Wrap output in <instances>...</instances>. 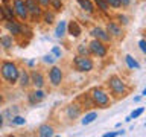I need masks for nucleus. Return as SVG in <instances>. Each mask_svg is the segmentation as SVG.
Returning a JSON list of instances; mask_svg holds the SVG:
<instances>
[{
    "label": "nucleus",
    "mask_w": 146,
    "mask_h": 137,
    "mask_svg": "<svg viewBox=\"0 0 146 137\" xmlns=\"http://www.w3.org/2000/svg\"><path fill=\"white\" fill-rule=\"evenodd\" d=\"M2 75H3V78L6 79L9 84H15L17 82V79H18V68L15 67V64H12V63H9V61H6V63H3L2 64Z\"/></svg>",
    "instance_id": "1"
},
{
    "label": "nucleus",
    "mask_w": 146,
    "mask_h": 137,
    "mask_svg": "<svg viewBox=\"0 0 146 137\" xmlns=\"http://www.w3.org/2000/svg\"><path fill=\"white\" fill-rule=\"evenodd\" d=\"M91 98H93L94 100V104H98L99 107H108V102H110V99H108V94L105 93L104 90H100V88H94L93 91H91Z\"/></svg>",
    "instance_id": "2"
},
{
    "label": "nucleus",
    "mask_w": 146,
    "mask_h": 137,
    "mask_svg": "<svg viewBox=\"0 0 146 137\" xmlns=\"http://www.w3.org/2000/svg\"><path fill=\"white\" fill-rule=\"evenodd\" d=\"M75 67L79 72H90L93 68V63L87 57H78V58H75Z\"/></svg>",
    "instance_id": "3"
},
{
    "label": "nucleus",
    "mask_w": 146,
    "mask_h": 137,
    "mask_svg": "<svg viewBox=\"0 0 146 137\" xmlns=\"http://www.w3.org/2000/svg\"><path fill=\"white\" fill-rule=\"evenodd\" d=\"M108 84H110V88H111L116 94H122L123 91H125V84H123V81L120 79V78H117V76L110 78Z\"/></svg>",
    "instance_id": "4"
},
{
    "label": "nucleus",
    "mask_w": 146,
    "mask_h": 137,
    "mask_svg": "<svg viewBox=\"0 0 146 137\" xmlns=\"http://www.w3.org/2000/svg\"><path fill=\"white\" fill-rule=\"evenodd\" d=\"M90 50H91V53L98 55V57H105V55H107V47H105L99 40L91 41L90 43Z\"/></svg>",
    "instance_id": "5"
},
{
    "label": "nucleus",
    "mask_w": 146,
    "mask_h": 137,
    "mask_svg": "<svg viewBox=\"0 0 146 137\" xmlns=\"http://www.w3.org/2000/svg\"><path fill=\"white\" fill-rule=\"evenodd\" d=\"M14 9H15V14L21 20H25L27 17V9H26V5L23 0H14Z\"/></svg>",
    "instance_id": "6"
},
{
    "label": "nucleus",
    "mask_w": 146,
    "mask_h": 137,
    "mask_svg": "<svg viewBox=\"0 0 146 137\" xmlns=\"http://www.w3.org/2000/svg\"><path fill=\"white\" fill-rule=\"evenodd\" d=\"M49 78H50V82L53 85H59L62 81V72L59 67H52V70L49 73Z\"/></svg>",
    "instance_id": "7"
},
{
    "label": "nucleus",
    "mask_w": 146,
    "mask_h": 137,
    "mask_svg": "<svg viewBox=\"0 0 146 137\" xmlns=\"http://www.w3.org/2000/svg\"><path fill=\"white\" fill-rule=\"evenodd\" d=\"M25 5H26V9H27V12H31L34 17H38L40 14H41V9H40V6L35 3V0H26L25 2Z\"/></svg>",
    "instance_id": "8"
},
{
    "label": "nucleus",
    "mask_w": 146,
    "mask_h": 137,
    "mask_svg": "<svg viewBox=\"0 0 146 137\" xmlns=\"http://www.w3.org/2000/svg\"><path fill=\"white\" fill-rule=\"evenodd\" d=\"M81 114V108H79V105H76V104H73L70 105V107L67 108V116L70 117V119H76L78 116Z\"/></svg>",
    "instance_id": "9"
},
{
    "label": "nucleus",
    "mask_w": 146,
    "mask_h": 137,
    "mask_svg": "<svg viewBox=\"0 0 146 137\" xmlns=\"http://www.w3.org/2000/svg\"><path fill=\"white\" fill-rule=\"evenodd\" d=\"M44 93L41 90H36V91H34V93H31V96H29V100H31V104H38V102H41V100L44 99Z\"/></svg>",
    "instance_id": "10"
},
{
    "label": "nucleus",
    "mask_w": 146,
    "mask_h": 137,
    "mask_svg": "<svg viewBox=\"0 0 146 137\" xmlns=\"http://www.w3.org/2000/svg\"><path fill=\"white\" fill-rule=\"evenodd\" d=\"M91 35L96 37V38H99V40H102V41H108V40H110V35L105 34V32L100 29V27H94V29L91 31Z\"/></svg>",
    "instance_id": "11"
},
{
    "label": "nucleus",
    "mask_w": 146,
    "mask_h": 137,
    "mask_svg": "<svg viewBox=\"0 0 146 137\" xmlns=\"http://www.w3.org/2000/svg\"><path fill=\"white\" fill-rule=\"evenodd\" d=\"M31 78H32V82L35 84V87H38V88H41V87H43L44 79H43V75H41V73H38V72H32Z\"/></svg>",
    "instance_id": "12"
},
{
    "label": "nucleus",
    "mask_w": 146,
    "mask_h": 137,
    "mask_svg": "<svg viewBox=\"0 0 146 137\" xmlns=\"http://www.w3.org/2000/svg\"><path fill=\"white\" fill-rule=\"evenodd\" d=\"M38 134L41 137H49V136H53V128L49 126V125H41L38 128Z\"/></svg>",
    "instance_id": "13"
},
{
    "label": "nucleus",
    "mask_w": 146,
    "mask_h": 137,
    "mask_svg": "<svg viewBox=\"0 0 146 137\" xmlns=\"http://www.w3.org/2000/svg\"><path fill=\"white\" fill-rule=\"evenodd\" d=\"M107 31H108V34H111V35H114V37H120V35H122L120 27H119L116 23H108Z\"/></svg>",
    "instance_id": "14"
},
{
    "label": "nucleus",
    "mask_w": 146,
    "mask_h": 137,
    "mask_svg": "<svg viewBox=\"0 0 146 137\" xmlns=\"http://www.w3.org/2000/svg\"><path fill=\"white\" fill-rule=\"evenodd\" d=\"M68 34H70L72 37H79L81 27L76 21H70V25H68Z\"/></svg>",
    "instance_id": "15"
},
{
    "label": "nucleus",
    "mask_w": 146,
    "mask_h": 137,
    "mask_svg": "<svg viewBox=\"0 0 146 137\" xmlns=\"http://www.w3.org/2000/svg\"><path fill=\"white\" fill-rule=\"evenodd\" d=\"M8 31L11 32V34H14V35H18V34H21V26L12 20V21L8 23Z\"/></svg>",
    "instance_id": "16"
},
{
    "label": "nucleus",
    "mask_w": 146,
    "mask_h": 137,
    "mask_svg": "<svg viewBox=\"0 0 146 137\" xmlns=\"http://www.w3.org/2000/svg\"><path fill=\"white\" fill-rule=\"evenodd\" d=\"M0 11H2L3 17L6 18V20H9V21L14 20V11H12V8H9V6H2V8H0Z\"/></svg>",
    "instance_id": "17"
},
{
    "label": "nucleus",
    "mask_w": 146,
    "mask_h": 137,
    "mask_svg": "<svg viewBox=\"0 0 146 137\" xmlns=\"http://www.w3.org/2000/svg\"><path fill=\"white\" fill-rule=\"evenodd\" d=\"M66 21H59L58 23V26H56V31H55V37H58V38H61V37L66 34Z\"/></svg>",
    "instance_id": "18"
},
{
    "label": "nucleus",
    "mask_w": 146,
    "mask_h": 137,
    "mask_svg": "<svg viewBox=\"0 0 146 137\" xmlns=\"http://www.w3.org/2000/svg\"><path fill=\"white\" fill-rule=\"evenodd\" d=\"M18 78H20V84L23 87H27L31 84V81H29V75H27L26 72H21V73H18Z\"/></svg>",
    "instance_id": "19"
},
{
    "label": "nucleus",
    "mask_w": 146,
    "mask_h": 137,
    "mask_svg": "<svg viewBox=\"0 0 146 137\" xmlns=\"http://www.w3.org/2000/svg\"><path fill=\"white\" fill-rule=\"evenodd\" d=\"M78 3L82 6V9H85L87 12H93V5L88 0H78Z\"/></svg>",
    "instance_id": "20"
},
{
    "label": "nucleus",
    "mask_w": 146,
    "mask_h": 137,
    "mask_svg": "<svg viewBox=\"0 0 146 137\" xmlns=\"http://www.w3.org/2000/svg\"><path fill=\"white\" fill-rule=\"evenodd\" d=\"M96 117H98V113H94V111L93 113H88L84 119H82V125H88V123H91Z\"/></svg>",
    "instance_id": "21"
},
{
    "label": "nucleus",
    "mask_w": 146,
    "mask_h": 137,
    "mask_svg": "<svg viewBox=\"0 0 146 137\" xmlns=\"http://www.w3.org/2000/svg\"><path fill=\"white\" fill-rule=\"evenodd\" d=\"M0 44H2L5 49H9L12 46V38L11 37H0Z\"/></svg>",
    "instance_id": "22"
},
{
    "label": "nucleus",
    "mask_w": 146,
    "mask_h": 137,
    "mask_svg": "<svg viewBox=\"0 0 146 137\" xmlns=\"http://www.w3.org/2000/svg\"><path fill=\"white\" fill-rule=\"evenodd\" d=\"M125 59H126V64H128V67H131V68H139V67H140V66H139V63H137V61H134L131 55H126V57H125Z\"/></svg>",
    "instance_id": "23"
},
{
    "label": "nucleus",
    "mask_w": 146,
    "mask_h": 137,
    "mask_svg": "<svg viewBox=\"0 0 146 137\" xmlns=\"http://www.w3.org/2000/svg\"><path fill=\"white\" fill-rule=\"evenodd\" d=\"M94 2H96V5L99 6V9H102L104 12L108 11V5H107V2H105V0H94Z\"/></svg>",
    "instance_id": "24"
},
{
    "label": "nucleus",
    "mask_w": 146,
    "mask_h": 137,
    "mask_svg": "<svg viewBox=\"0 0 146 137\" xmlns=\"http://www.w3.org/2000/svg\"><path fill=\"white\" fill-rule=\"evenodd\" d=\"M105 2H107V5H110V6H113V8H120L122 6L120 0H105Z\"/></svg>",
    "instance_id": "25"
},
{
    "label": "nucleus",
    "mask_w": 146,
    "mask_h": 137,
    "mask_svg": "<svg viewBox=\"0 0 146 137\" xmlns=\"http://www.w3.org/2000/svg\"><path fill=\"white\" fill-rule=\"evenodd\" d=\"M12 123H15V125H25L26 120L21 116H15V117H12Z\"/></svg>",
    "instance_id": "26"
},
{
    "label": "nucleus",
    "mask_w": 146,
    "mask_h": 137,
    "mask_svg": "<svg viewBox=\"0 0 146 137\" xmlns=\"http://www.w3.org/2000/svg\"><path fill=\"white\" fill-rule=\"evenodd\" d=\"M44 21L47 23V25H50V23H53V14L46 12V14H44Z\"/></svg>",
    "instance_id": "27"
},
{
    "label": "nucleus",
    "mask_w": 146,
    "mask_h": 137,
    "mask_svg": "<svg viewBox=\"0 0 146 137\" xmlns=\"http://www.w3.org/2000/svg\"><path fill=\"white\" fill-rule=\"evenodd\" d=\"M50 3H52V5H53V8H55V9H58V11L62 8V3H61V0H50Z\"/></svg>",
    "instance_id": "28"
},
{
    "label": "nucleus",
    "mask_w": 146,
    "mask_h": 137,
    "mask_svg": "<svg viewBox=\"0 0 146 137\" xmlns=\"http://www.w3.org/2000/svg\"><path fill=\"white\" fill-rule=\"evenodd\" d=\"M78 50H79V53H81V55H84V57H87V55H88V49H87L84 44H81L79 47H78Z\"/></svg>",
    "instance_id": "29"
},
{
    "label": "nucleus",
    "mask_w": 146,
    "mask_h": 137,
    "mask_svg": "<svg viewBox=\"0 0 146 137\" xmlns=\"http://www.w3.org/2000/svg\"><path fill=\"white\" fill-rule=\"evenodd\" d=\"M43 59H44V63H49V64H52V63H53L56 58H55L53 55H46V57H44Z\"/></svg>",
    "instance_id": "30"
},
{
    "label": "nucleus",
    "mask_w": 146,
    "mask_h": 137,
    "mask_svg": "<svg viewBox=\"0 0 146 137\" xmlns=\"http://www.w3.org/2000/svg\"><path fill=\"white\" fill-rule=\"evenodd\" d=\"M141 113H143V108H139V110H135V111H132V114H131L129 117H131V119H134V117H139Z\"/></svg>",
    "instance_id": "31"
},
{
    "label": "nucleus",
    "mask_w": 146,
    "mask_h": 137,
    "mask_svg": "<svg viewBox=\"0 0 146 137\" xmlns=\"http://www.w3.org/2000/svg\"><path fill=\"white\" fill-rule=\"evenodd\" d=\"M52 55H53V57H61V49L55 46V47L52 49Z\"/></svg>",
    "instance_id": "32"
},
{
    "label": "nucleus",
    "mask_w": 146,
    "mask_h": 137,
    "mask_svg": "<svg viewBox=\"0 0 146 137\" xmlns=\"http://www.w3.org/2000/svg\"><path fill=\"white\" fill-rule=\"evenodd\" d=\"M139 46H140L141 52H146V43H145V40H140V43H139Z\"/></svg>",
    "instance_id": "33"
},
{
    "label": "nucleus",
    "mask_w": 146,
    "mask_h": 137,
    "mask_svg": "<svg viewBox=\"0 0 146 137\" xmlns=\"http://www.w3.org/2000/svg\"><path fill=\"white\" fill-rule=\"evenodd\" d=\"M40 5H43V6H47V5L50 3V0H36Z\"/></svg>",
    "instance_id": "34"
},
{
    "label": "nucleus",
    "mask_w": 146,
    "mask_h": 137,
    "mask_svg": "<svg viewBox=\"0 0 146 137\" xmlns=\"http://www.w3.org/2000/svg\"><path fill=\"white\" fill-rule=\"evenodd\" d=\"M119 20H122L123 25H126V23H128V18H126L125 15H119Z\"/></svg>",
    "instance_id": "35"
},
{
    "label": "nucleus",
    "mask_w": 146,
    "mask_h": 137,
    "mask_svg": "<svg viewBox=\"0 0 146 137\" xmlns=\"http://www.w3.org/2000/svg\"><path fill=\"white\" fill-rule=\"evenodd\" d=\"M120 2H122V5H129L131 0H120Z\"/></svg>",
    "instance_id": "36"
},
{
    "label": "nucleus",
    "mask_w": 146,
    "mask_h": 137,
    "mask_svg": "<svg viewBox=\"0 0 146 137\" xmlns=\"http://www.w3.org/2000/svg\"><path fill=\"white\" fill-rule=\"evenodd\" d=\"M2 125H3V117H2V114H0V128H2Z\"/></svg>",
    "instance_id": "37"
},
{
    "label": "nucleus",
    "mask_w": 146,
    "mask_h": 137,
    "mask_svg": "<svg viewBox=\"0 0 146 137\" xmlns=\"http://www.w3.org/2000/svg\"><path fill=\"white\" fill-rule=\"evenodd\" d=\"M2 100H3V98H2V94H0V102H2Z\"/></svg>",
    "instance_id": "38"
}]
</instances>
